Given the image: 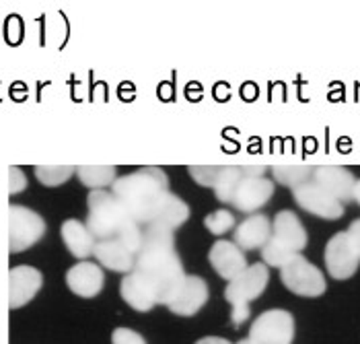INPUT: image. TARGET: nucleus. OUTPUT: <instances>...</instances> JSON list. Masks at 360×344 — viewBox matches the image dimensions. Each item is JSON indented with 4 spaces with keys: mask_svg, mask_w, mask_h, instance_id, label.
Segmentation results:
<instances>
[{
    "mask_svg": "<svg viewBox=\"0 0 360 344\" xmlns=\"http://www.w3.org/2000/svg\"><path fill=\"white\" fill-rule=\"evenodd\" d=\"M132 272H136L155 288L159 305H165L167 299L186 276L181 258L175 252L173 231L161 227H146L142 231V246Z\"/></svg>",
    "mask_w": 360,
    "mask_h": 344,
    "instance_id": "nucleus-1",
    "label": "nucleus"
},
{
    "mask_svg": "<svg viewBox=\"0 0 360 344\" xmlns=\"http://www.w3.org/2000/svg\"><path fill=\"white\" fill-rule=\"evenodd\" d=\"M169 192V177L159 167H140L139 172L117 177L111 184V194L124 204L128 215L139 223L146 225L150 210L159 198Z\"/></svg>",
    "mask_w": 360,
    "mask_h": 344,
    "instance_id": "nucleus-2",
    "label": "nucleus"
},
{
    "mask_svg": "<svg viewBox=\"0 0 360 344\" xmlns=\"http://www.w3.org/2000/svg\"><path fill=\"white\" fill-rule=\"evenodd\" d=\"M307 231L301 219L292 210H280L272 223V235L262 248L264 264L282 268L288 260L301 254L307 248Z\"/></svg>",
    "mask_w": 360,
    "mask_h": 344,
    "instance_id": "nucleus-3",
    "label": "nucleus"
},
{
    "mask_svg": "<svg viewBox=\"0 0 360 344\" xmlns=\"http://www.w3.org/2000/svg\"><path fill=\"white\" fill-rule=\"evenodd\" d=\"M130 223H136L124 204L108 190H91L86 196V229L97 241L115 239Z\"/></svg>",
    "mask_w": 360,
    "mask_h": 344,
    "instance_id": "nucleus-4",
    "label": "nucleus"
},
{
    "mask_svg": "<svg viewBox=\"0 0 360 344\" xmlns=\"http://www.w3.org/2000/svg\"><path fill=\"white\" fill-rule=\"evenodd\" d=\"M270 281V268L264 262L248 266L239 276L229 281L224 288V299L233 307V324L239 328L250 317V303L257 299Z\"/></svg>",
    "mask_w": 360,
    "mask_h": 344,
    "instance_id": "nucleus-5",
    "label": "nucleus"
},
{
    "mask_svg": "<svg viewBox=\"0 0 360 344\" xmlns=\"http://www.w3.org/2000/svg\"><path fill=\"white\" fill-rule=\"evenodd\" d=\"M282 285L299 297H321L328 288L323 272L303 254H297L280 268Z\"/></svg>",
    "mask_w": 360,
    "mask_h": 344,
    "instance_id": "nucleus-6",
    "label": "nucleus"
},
{
    "mask_svg": "<svg viewBox=\"0 0 360 344\" xmlns=\"http://www.w3.org/2000/svg\"><path fill=\"white\" fill-rule=\"evenodd\" d=\"M46 235V221L27 206L13 204L8 208V250L21 254L33 248Z\"/></svg>",
    "mask_w": 360,
    "mask_h": 344,
    "instance_id": "nucleus-7",
    "label": "nucleus"
},
{
    "mask_svg": "<svg viewBox=\"0 0 360 344\" xmlns=\"http://www.w3.org/2000/svg\"><path fill=\"white\" fill-rule=\"evenodd\" d=\"M248 338L253 344H292L295 317L286 310H268L251 324Z\"/></svg>",
    "mask_w": 360,
    "mask_h": 344,
    "instance_id": "nucleus-8",
    "label": "nucleus"
},
{
    "mask_svg": "<svg viewBox=\"0 0 360 344\" xmlns=\"http://www.w3.org/2000/svg\"><path fill=\"white\" fill-rule=\"evenodd\" d=\"M208 303V285L202 276L186 274L179 287L167 299L165 307L175 316L192 317Z\"/></svg>",
    "mask_w": 360,
    "mask_h": 344,
    "instance_id": "nucleus-9",
    "label": "nucleus"
},
{
    "mask_svg": "<svg viewBox=\"0 0 360 344\" xmlns=\"http://www.w3.org/2000/svg\"><path fill=\"white\" fill-rule=\"evenodd\" d=\"M295 202L315 217L326 219V221H338L344 215V204L335 200L330 192H326L321 186H317L313 179L301 184L299 188L292 190Z\"/></svg>",
    "mask_w": 360,
    "mask_h": 344,
    "instance_id": "nucleus-10",
    "label": "nucleus"
},
{
    "mask_svg": "<svg viewBox=\"0 0 360 344\" xmlns=\"http://www.w3.org/2000/svg\"><path fill=\"white\" fill-rule=\"evenodd\" d=\"M323 258H326V268H328L330 276H333L335 281H346V279L354 276L359 270L360 256L352 248L346 231L335 233L328 241Z\"/></svg>",
    "mask_w": 360,
    "mask_h": 344,
    "instance_id": "nucleus-11",
    "label": "nucleus"
},
{
    "mask_svg": "<svg viewBox=\"0 0 360 344\" xmlns=\"http://www.w3.org/2000/svg\"><path fill=\"white\" fill-rule=\"evenodd\" d=\"M274 196V181L266 175H248L235 190L231 204L241 212H255L257 208L266 206Z\"/></svg>",
    "mask_w": 360,
    "mask_h": 344,
    "instance_id": "nucleus-12",
    "label": "nucleus"
},
{
    "mask_svg": "<svg viewBox=\"0 0 360 344\" xmlns=\"http://www.w3.org/2000/svg\"><path fill=\"white\" fill-rule=\"evenodd\" d=\"M44 287V274L33 266H15L8 272V307L19 310Z\"/></svg>",
    "mask_w": 360,
    "mask_h": 344,
    "instance_id": "nucleus-13",
    "label": "nucleus"
},
{
    "mask_svg": "<svg viewBox=\"0 0 360 344\" xmlns=\"http://www.w3.org/2000/svg\"><path fill=\"white\" fill-rule=\"evenodd\" d=\"M105 283V274L103 268L99 264H93L89 260H83L75 266H70V270L66 272V285L68 288L83 297V299H93L101 293Z\"/></svg>",
    "mask_w": 360,
    "mask_h": 344,
    "instance_id": "nucleus-14",
    "label": "nucleus"
},
{
    "mask_svg": "<svg viewBox=\"0 0 360 344\" xmlns=\"http://www.w3.org/2000/svg\"><path fill=\"white\" fill-rule=\"evenodd\" d=\"M313 181L317 186H321L326 192H330L333 198L340 200L342 204L354 200L356 177L346 167H333V165L313 167Z\"/></svg>",
    "mask_w": 360,
    "mask_h": 344,
    "instance_id": "nucleus-15",
    "label": "nucleus"
},
{
    "mask_svg": "<svg viewBox=\"0 0 360 344\" xmlns=\"http://www.w3.org/2000/svg\"><path fill=\"white\" fill-rule=\"evenodd\" d=\"M188 219H190V206L179 196L165 192L159 198V202L155 204V208L150 210L146 227H161V229L175 231L177 227H181Z\"/></svg>",
    "mask_w": 360,
    "mask_h": 344,
    "instance_id": "nucleus-16",
    "label": "nucleus"
},
{
    "mask_svg": "<svg viewBox=\"0 0 360 344\" xmlns=\"http://www.w3.org/2000/svg\"><path fill=\"white\" fill-rule=\"evenodd\" d=\"M208 260L214 272L224 281H233L248 268L245 254L233 241H226V239L214 241V246L208 252Z\"/></svg>",
    "mask_w": 360,
    "mask_h": 344,
    "instance_id": "nucleus-17",
    "label": "nucleus"
},
{
    "mask_svg": "<svg viewBox=\"0 0 360 344\" xmlns=\"http://www.w3.org/2000/svg\"><path fill=\"white\" fill-rule=\"evenodd\" d=\"M272 235V221L266 215H251L241 225L235 227L233 243L243 252L248 250H262Z\"/></svg>",
    "mask_w": 360,
    "mask_h": 344,
    "instance_id": "nucleus-18",
    "label": "nucleus"
},
{
    "mask_svg": "<svg viewBox=\"0 0 360 344\" xmlns=\"http://www.w3.org/2000/svg\"><path fill=\"white\" fill-rule=\"evenodd\" d=\"M93 256L103 268H110L113 272H124L130 274L134 270V262L136 254L130 252L124 243H120L117 239H103L95 243V252Z\"/></svg>",
    "mask_w": 360,
    "mask_h": 344,
    "instance_id": "nucleus-19",
    "label": "nucleus"
},
{
    "mask_svg": "<svg viewBox=\"0 0 360 344\" xmlns=\"http://www.w3.org/2000/svg\"><path fill=\"white\" fill-rule=\"evenodd\" d=\"M120 295L122 299L136 312H150L153 307L159 305L157 293L142 276L136 272H130L122 279L120 283Z\"/></svg>",
    "mask_w": 360,
    "mask_h": 344,
    "instance_id": "nucleus-20",
    "label": "nucleus"
},
{
    "mask_svg": "<svg viewBox=\"0 0 360 344\" xmlns=\"http://www.w3.org/2000/svg\"><path fill=\"white\" fill-rule=\"evenodd\" d=\"M60 233H62V239H64L68 252H70L75 258H79L83 262V260H86L89 256H93L97 239L93 237L91 231L86 229V225H84L83 221H77V219L64 221Z\"/></svg>",
    "mask_w": 360,
    "mask_h": 344,
    "instance_id": "nucleus-21",
    "label": "nucleus"
},
{
    "mask_svg": "<svg viewBox=\"0 0 360 344\" xmlns=\"http://www.w3.org/2000/svg\"><path fill=\"white\" fill-rule=\"evenodd\" d=\"M245 177V167L241 165H229V167H221V172L217 175V181L212 186L217 198L221 202H231L235 196L237 186L241 184V179Z\"/></svg>",
    "mask_w": 360,
    "mask_h": 344,
    "instance_id": "nucleus-22",
    "label": "nucleus"
},
{
    "mask_svg": "<svg viewBox=\"0 0 360 344\" xmlns=\"http://www.w3.org/2000/svg\"><path fill=\"white\" fill-rule=\"evenodd\" d=\"M77 175L89 190H105L117 179L113 165H81L77 167Z\"/></svg>",
    "mask_w": 360,
    "mask_h": 344,
    "instance_id": "nucleus-23",
    "label": "nucleus"
},
{
    "mask_svg": "<svg viewBox=\"0 0 360 344\" xmlns=\"http://www.w3.org/2000/svg\"><path fill=\"white\" fill-rule=\"evenodd\" d=\"M272 173H274L276 181L290 190L313 179V167H307V165H276V167H272Z\"/></svg>",
    "mask_w": 360,
    "mask_h": 344,
    "instance_id": "nucleus-24",
    "label": "nucleus"
},
{
    "mask_svg": "<svg viewBox=\"0 0 360 344\" xmlns=\"http://www.w3.org/2000/svg\"><path fill=\"white\" fill-rule=\"evenodd\" d=\"M75 173H77V167H72V165H37L35 167L37 179L48 188L66 184Z\"/></svg>",
    "mask_w": 360,
    "mask_h": 344,
    "instance_id": "nucleus-25",
    "label": "nucleus"
},
{
    "mask_svg": "<svg viewBox=\"0 0 360 344\" xmlns=\"http://www.w3.org/2000/svg\"><path fill=\"white\" fill-rule=\"evenodd\" d=\"M204 227L210 231L212 235H224L235 227V217L231 210L219 208L210 215L204 217Z\"/></svg>",
    "mask_w": 360,
    "mask_h": 344,
    "instance_id": "nucleus-26",
    "label": "nucleus"
},
{
    "mask_svg": "<svg viewBox=\"0 0 360 344\" xmlns=\"http://www.w3.org/2000/svg\"><path fill=\"white\" fill-rule=\"evenodd\" d=\"M188 170H190V175L194 177V181H198L202 188H212L217 181V175L221 172L219 165H192Z\"/></svg>",
    "mask_w": 360,
    "mask_h": 344,
    "instance_id": "nucleus-27",
    "label": "nucleus"
},
{
    "mask_svg": "<svg viewBox=\"0 0 360 344\" xmlns=\"http://www.w3.org/2000/svg\"><path fill=\"white\" fill-rule=\"evenodd\" d=\"M111 344H146V340L130 328H115L111 334Z\"/></svg>",
    "mask_w": 360,
    "mask_h": 344,
    "instance_id": "nucleus-28",
    "label": "nucleus"
},
{
    "mask_svg": "<svg viewBox=\"0 0 360 344\" xmlns=\"http://www.w3.org/2000/svg\"><path fill=\"white\" fill-rule=\"evenodd\" d=\"M27 188V177L19 167H8V194H19Z\"/></svg>",
    "mask_w": 360,
    "mask_h": 344,
    "instance_id": "nucleus-29",
    "label": "nucleus"
},
{
    "mask_svg": "<svg viewBox=\"0 0 360 344\" xmlns=\"http://www.w3.org/2000/svg\"><path fill=\"white\" fill-rule=\"evenodd\" d=\"M346 235H348V239H350L352 248L356 250V254L360 256V219H356V221H352V223H350V227L346 229Z\"/></svg>",
    "mask_w": 360,
    "mask_h": 344,
    "instance_id": "nucleus-30",
    "label": "nucleus"
},
{
    "mask_svg": "<svg viewBox=\"0 0 360 344\" xmlns=\"http://www.w3.org/2000/svg\"><path fill=\"white\" fill-rule=\"evenodd\" d=\"M195 344H231L229 340H224L221 336H206V338H200Z\"/></svg>",
    "mask_w": 360,
    "mask_h": 344,
    "instance_id": "nucleus-31",
    "label": "nucleus"
},
{
    "mask_svg": "<svg viewBox=\"0 0 360 344\" xmlns=\"http://www.w3.org/2000/svg\"><path fill=\"white\" fill-rule=\"evenodd\" d=\"M354 202L360 204V179H356V186H354Z\"/></svg>",
    "mask_w": 360,
    "mask_h": 344,
    "instance_id": "nucleus-32",
    "label": "nucleus"
},
{
    "mask_svg": "<svg viewBox=\"0 0 360 344\" xmlns=\"http://www.w3.org/2000/svg\"><path fill=\"white\" fill-rule=\"evenodd\" d=\"M237 344H253V343H251L250 338H243V340H239V343H237Z\"/></svg>",
    "mask_w": 360,
    "mask_h": 344,
    "instance_id": "nucleus-33",
    "label": "nucleus"
}]
</instances>
